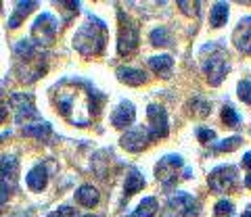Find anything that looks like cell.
Returning <instances> with one entry per match:
<instances>
[{"label": "cell", "mask_w": 251, "mask_h": 217, "mask_svg": "<svg viewBox=\"0 0 251 217\" xmlns=\"http://www.w3.org/2000/svg\"><path fill=\"white\" fill-rule=\"evenodd\" d=\"M117 19H120V36H117V52L122 57H130L134 54L138 48V25L134 19H130L124 11L117 13Z\"/></svg>", "instance_id": "5"}, {"label": "cell", "mask_w": 251, "mask_h": 217, "mask_svg": "<svg viewBox=\"0 0 251 217\" xmlns=\"http://www.w3.org/2000/svg\"><path fill=\"white\" fill-rule=\"evenodd\" d=\"M149 38H151L153 46H170L172 44V36H170V32L166 27H155Z\"/></svg>", "instance_id": "25"}, {"label": "cell", "mask_w": 251, "mask_h": 217, "mask_svg": "<svg viewBox=\"0 0 251 217\" xmlns=\"http://www.w3.org/2000/svg\"><path fill=\"white\" fill-rule=\"evenodd\" d=\"M226 19H228V4L226 2H216L214 9L209 13V23L211 27H222Z\"/></svg>", "instance_id": "23"}, {"label": "cell", "mask_w": 251, "mask_h": 217, "mask_svg": "<svg viewBox=\"0 0 251 217\" xmlns=\"http://www.w3.org/2000/svg\"><path fill=\"white\" fill-rule=\"evenodd\" d=\"M75 200H77V203H80L82 207H94V205H99L100 196H99V190L94 188V186L84 184V186H80V188H77Z\"/></svg>", "instance_id": "18"}, {"label": "cell", "mask_w": 251, "mask_h": 217, "mask_svg": "<svg viewBox=\"0 0 251 217\" xmlns=\"http://www.w3.org/2000/svg\"><path fill=\"white\" fill-rule=\"evenodd\" d=\"M23 136H29V138H38V140H44V138L50 136V126L46 121L40 123H34V126H25L23 128Z\"/></svg>", "instance_id": "24"}, {"label": "cell", "mask_w": 251, "mask_h": 217, "mask_svg": "<svg viewBox=\"0 0 251 217\" xmlns=\"http://www.w3.org/2000/svg\"><path fill=\"white\" fill-rule=\"evenodd\" d=\"M6 115H9V108H6V105L2 103V98H0V123L6 119Z\"/></svg>", "instance_id": "35"}, {"label": "cell", "mask_w": 251, "mask_h": 217, "mask_svg": "<svg viewBox=\"0 0 251 217\" xmlns=\"http://www.w3.org/2000/svg\"><path fill=\"white\" fill-rule=\"evenodd\" d=\"M237 92H239V98L243 100V103L251 105V82H249V80H243V82H239V88H237Z\"/></svg>", "instance_id": "29"}, {"label": "cell", "mask_w": 251, "mask_h": 217, "mask_svg": "<svg viewBox=\"0 0 251 217\" xmlns=\"http://www.w3.org/2000/svg\"><path fill=\"white\" fill-rule=\"evenodd\" d=\"M25 182H27V188L34 190V192H40V190L46 188V184H49V172H46V167L42 165V163H38L36 167L29 169Z\"/></svg>", "instance_id": "16"}, {"label": "cell", "mask_w": 251, "mask_h": 217, "mask_svg": "<svg viewBox=\"0 0 251 217\" xmlns=\"http://www.w3.org/2000/svg\"><path fill=\"white\" fill-rule=\"evenodd\" d=\"M15 59H17V73L19 80L31 84L36 82L44 71L46 63L38 46L31 44V40H19L15 44Z\"/></svg>", "instance_id": "3"}, {"label": "cell", "mask_w": 251, "mask_h": 217, "mask_svg": "<svg viewBox=\"0 0 251 217\" xmlns=\"http://www.w3.org/2000/svg\"><path fill=\"white\" fill-rule=\"evenodd\" d=\"M199 63H201L203 73L207 75V82L211 86H220L230 69L228 52L218 42H209L199 50Z\"/></svg>", "instance_id": "4"}, {"label": "cell", "mask_w": 251, "mask_h": 217, "mask_svg": "<svg viewBox=\"0 0 251 217\" xmlns=\"http://www.w3.org/2000/svg\"><path fill=\"white\" fill-rule=\"evenodd\" d=\"M17 180H19V161L15 157H2L0 159V186H4L6 190H15L17 188Z\"/></svg>", "instance_id": "13"}, {"label": "cell", "mask_w": 251, "mask_h": 217, "mask_svg": "<svg viewBox=\"0 0 251 217\" xmlns=\"http://www.w3.org/2000/svg\"><path fill=\"white\" fill-rule=\"evenodd\" d=\"M0 9H2V2H0Z\"/></svg>", "instance_id": "39"}, {"label": "cell", "mask_w": 251, "mask_h": 217, "mask_svg": "<svg viewBox=\"0 0 251 217\" xmlns=\"http://www.w3.org/2000/svg\"><path fill=\"white\" fill-rule=\"evenodd\" d=\"M11 136V131H4V134H0V140H4V138H9Z\"/></svg>", "instance_id": "36"}, {"label": "cell", "mask_w": 251, "mask_h": 217, "mask_svg": "<svg viewBox=\"0 0 251 217\" xmlns=\"http://www.w3.org/2000/svg\"><path fill=\"white\" fill-rule=\"evenodd\" d=\"M107 44V25L94 15H86V21L74 36V48L84 57H97L105 50Z\"/></svg>", "instance_id": "2"}, {"label": "cell", "mask_w": 251, "mask_h": 217, "mask_svg": "<svg viewBox=\"0 0 251 217\" xmlns=\"http://www.w3.org/2000/svg\"><path fill=\"white\" fill-rule=\"evenodd\" d=\"M52 103L72 126L86 128L99 115L103 94H99L88 82L67 77L52 88Z\"/></svg>", "instance_id": "1"}, {"label": "cell", "mask_w": 251, "mask_h": 217, "mask_svg": "<svg viewBox=\"0 0 251 217\" xmlns=\"http://www.w3.org/2000/svg\"><path fill=\"white\" fill-rule=\"evenodd\" d=\"M241 165L245 167V180H243V184H245V188L251 190V151L243 154V161H241Z\"/></svg>", "instance_id": "30"}, {"label": "cell", "mask_w": 251, "mask_h": 217, "mask_svg": "<svg viewBox=\"0 0 251 217\" xmlns=\"http://www.w3.org/2000/svg\"><path fill=\"white\" fill-rule=\"evenodd\" d=\"M197 138H199V142H203V144H211L216 140V131L207 130V128H197Z\"/></svg>", "instance_id": "31"}, {"label": "cell", "mask_w": 251, "mask_h": 217, "mask_svg": "<svg viewBox=\"0 0 251 217\" xmlns=\"http://www.w3.org/2000/svg\"><path fill=\"white\" fill-rule=\"evenodd\" d=\"M49 217H74V209L67 207V205H63V207L57 209V211L49 213Z\"/></svg>", "instance_id": "32"}, {"label": "cell", "mask_w": 251, "mask_h": 217, "mask_svg": "<svg viewBox=\"0 0 251 217\" xmlns=\"http://www.w3.org/2000/svg\"><path fill=\"white\" fill-rule=\"evenodd\" d=\"M82 217H97V215H92V213H88V215H82Z\"/></svg>", "instance_id": "38"}, {"label": "cell", "mask_w": 251, "mask_h": 217, "mask_svg": "<svg viewBox=\"0 0 251 217\" xmlns=\"http://www.w3.org/2000/svg\"><path fill=\"white\" fill-rule=\"evenodd\" d=\"M149 67H151L155 73H159L161 77H170L172 67H174V59H172L170 54H159V57H151V59H149Z\"/></svg>", "instance_id": "19"}, {"label": "cell", "mask_w": 251, "mask_h": 217, "mask_svg": "<svg viewBox=\"0 0 251 217\" xmlns=\"http://www.w3.org/2000/svg\"><path fill=\"white\" fill-rule=\"evenodd\" d=\"M234 213V205L230 200H220L214 209V217H232Z\"/></svg>", "instance_id": "28"}, {"label": "cell", "mask_w": 251, "mask_h": 217, "mask_svg": "<svg viewBox=\"0 0 251 217\" xmlns=\"http://www.w3.org/2000/svg\"><path fill=\"white\" fill-rule=\"evenodd\" d=\"M197 215V200L188 192H176L168 198L159 217H195Z\"/></svg>", "instance_id": "7"}, {"label": "cell", "mask_w": 251, "mask_h": 217, "mask_svg": "<svg viewBox=\"0 0 251 217\" xmlns=\"http://www.w3.org/2000/svg\"><path fill=\"white\" fill-rule=\"evenodd\" d=\"M147 117H149V131L153 134V138L157 140V138H166L168 136V113L166 108L159 107V105H149L147 108Z\"/></svg>", "instance_id": "12"}, {"label": "cell", "mask_w": 251, "mask_h": 217, "mask_svg": "<svg viewBox=\"0 0 251 217\" xmlns=\"http://www.w3.org/2000/svg\"><path fill=\"white\" fill-rule=\"evenodd\" d=\"M241 217H251V209H247V211H245V213H243Z\"/></svg>", "instance_id": "37"}, {"label": "cell", "mask_w": 251, "mask_h": 217, "mask_svg": "<svg viewBox=\"0 0 251 217\" xmlns=\"http://www.w3.org/2000/svg\"><path fill=\"white\" fill-rule=\"evenodd\" d=\"M9 196H11V190H6L4 186H0V207H2L6 200H9Z\"/></svg>", "instance_id": "34"}, {"label": "cell", "mask_w": 251, "mask_h": 217, "mask_svg": "<svg viewBox=\"0 0 251 217\" xmlns=\"http://www.w3.org/2000/svg\"><path fill=\"white\" fill-rule=\"evenodd\" d=\"M232 42L241 52L251 54V17L239 21V25L232 32Z\"/></svg>", "instance_id": "14"}, {"label": "cell", "mask_w": 251, "mask_h": 217, "mask_svg": "<svg viewBox=\"0 0 251 217\" xmlns=\"http://www.w3.org/2000/svg\"><path fill=\"white\" fill-rule=\"evenodd\" d=\"M36 6H38V2H17V9H15V13L11 15V19H9V23H6V27H11V29L19 27L23 17H27V15L34 11Z\"/></svg>", "instance_id": "21"}, {"label": "cell", "mask_w": 251, "mask_h": 217, "mask_svg": "<svg viewBox=\"0 0 251 217\" xmlns=\"http://www.w3.org/2000/svg\"><path fill=\"white\" fill-rule=\"evenodd\" d=\"M117 80L128 84V86H140L147 82V73L143 69H134V67H120L117 69Z\"/></svg>", "instance_id": "17"}, {"label": "cell", "mask_w": 251, "mask_h": 217, "mask_svg": "<svg viewBox=\"0 0 251 217\" xmlns=\"http://www.w3.org/2000/svg\"><path fill=\"white\" fill-rule=\"evenodd\" d=\"M207 184L216 195L222 192H230L237 186V167L232 165H220L216 169H211V174L207 175Z\"/></svg>", "instance_id": "9"}, {"label": "cell", "mask_w": 251, "mask_h": 217, "mask_svg": "<svg viewBox=\"0 0 251 217\" xmlns=\"http://www.w3.org/2000/svg\"><path fill=\"white\" fill-rule=\"evenodd\" d=\"M11 108L15 111V121L23 123L27 119H38V111L34 105V96L31 94H13L9 98Z\"/></svg>", "instance_id": "11"}, {"label": "cell", "mask_w": 251, "mask_h": 217, "mask_svg": "<svg viewBox=\"0 0 251 217\" xmlns=\"http://www.w3.org/2000/svg\"><path fill=\"white\" fill-rule=\"evenodd\" d=\"M153 140H155V138H153L151 131H149V128L147 126H140V128H134V130L126 131L120 142H122V146H124L126 151L140 152V151H145Z\"/></svg>", "instance_id": "10"}, {"label": "cell", "mask_w": 251, "mask_h": 217, "mask_svg": "<svg viewBox=\"0 0 251 217\" xmlns=\"http://www.w3.org/2000/svg\"><path fill=\"white\" fill-rule=\"evenodd\" d=\"M157 198L155 196H147V198H143L138 203V207L132 211L128 217H153L155 213H157Z\"/></svg>", "instance_id": "22"}, {"label": "cell", "mask_w": 251, "mask_h": 217, "mask_svg": "<svg viewBox=\"0 0 251 217\" xmlns=\"http://www.w3.org/2000/svg\"><path fill=\"white\" fill-rule=\"evenodd\" d=\"M59 32V21L52 17L50 13L38 15L36 21L31 23V44L42 48V46H50L57 38Z\"/></svg>", "instance_id": "6"}, {"label": "cell", "mask_w": 251, "mask_h": 217, "mask_svg": "<svg viewBox=\"0 0 251 217\" xmlns=\"http://www.w3.org/2000/svg\"><path fill=\"white\" fill-rule=\"evenodd\" d=\"M182 167H184V163L178 154H166V157L159 159V163L155 165L157 182H161L163 188H172V186L178 182V174Z\"/></svg>", "instance_id": "8"}, {"label": "cell", "mask_w": 251, "mask_h": 217, "mask_svg": "<svg viewBox=\"0 0 251 217\" xmlns=\"http://www.w3.org/2000/svg\"><path fill=\"white\" fill-rule=\"evenodd\" d=\"M241 142H243V138L241 136H232V138H226V140H220L218 144H214L211 149L214 151H218V152H224V151H237L239 146H241Z\"/></svg>", "instance_id": "26"}, {"label": "cell", "mask_w": 251, "mask_h": 217, "mask_svg": "<svg viewBox=\"0 0 251 217\" xmlns=\"http://www.w3.org/2000/svg\"><path fill=\"white\" fill-rule=\"evenodd\" d=\"M178 6H182V11L186 15H197L199 13V2H178Z\"/></svg>", "instance_id": "33"}, {"label": "cell", "mask_w": 251, "mask_h": 217, "mask_svg": "<svg viewBox=\"0 0 251 217\" xmlns=\"http://www.w3.org/2000/svg\"><path fill=\"white\" fill-rule=\"evenodd\" d=\"M136 117V108L134 105L130 103V100H124V103H120V107L115 108V111L111 113V123L113 128H128L132 121H134Z\"/></svg>", "instance_id": "15"}, {"label": "cell", "mask_w": 251, "mask_h": 217, "mask_svg": "<svg viewBox=\"0 0 251 217\" xmlns=\"http://www.w3.org/2000/svg\"><path fill=\"white\" fill-rule=\"evenodd\" d=\"M222 121H224L228 128H237L239 123H241V117H239L237 111H234L230 105H226V107L222 108Z\"/></svg>", "instance_id": "27"}, {"label": "cell", "mask_w": 251, "mask_h": 217, "mask_svg": "<svg viewBox=\"0 0 251 217\" xmlns=\"http://www.w3.org/2000/svg\"><path fill=\"white\" fill-rule=\"evenodd\" d=\"M140 188H145V177L140 175L138 169L132 167L130 172H128V175H126V184H124V195H126V198L132 196L134 192H138Z\"/></svg>", "instance_id": "20"}]
</instances>
